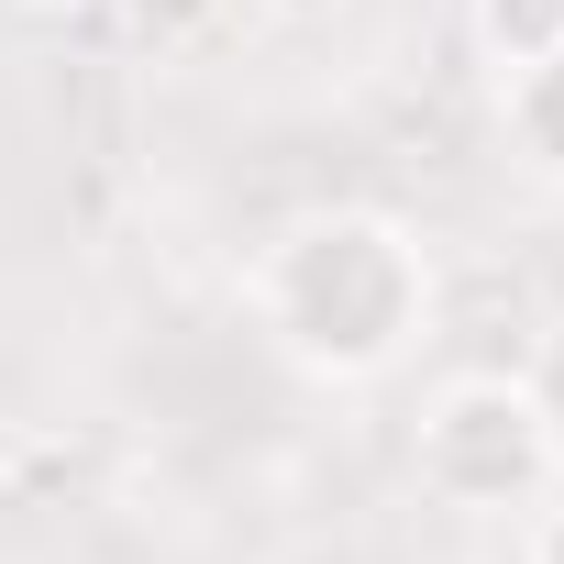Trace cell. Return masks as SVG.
<instances>
[{
  "instance_id": "6da1fadb",
  "label": "cell",
  "mask_w": 564,
  "mask_h": 564,
  "mask_svg": "<svg viewBox=\"0 0 564 564\" xmlns=\"http://www.w3.org/2000/svg\"><path fill=\"white\" fill-rule=\"evenodd\" d=\"M254 311L300 377L366 388L432 333V254L388 210H311L265 243L254 265Z\"/></svg>"
},
{
  "instance_id": "7a4b0ae2",
  "label": "cell",
  "mask_w": 564,
  "mask_h": 564,
  "mask_svg": "<svg viewBox=\"0 0 564 564\" xmlns=\"http://www.w3.org/2000/svg\"><path fill=\"white\" fill-rule=\"evenodd\" d=\"M542 476H553V443L520 377H454L421 410V487L443 509H520Z\"/></svg>"
},
{
  "instance_id": "3957f363",
  "label": "cell",
  "mask_w": 564,
  "mask_h": 564,
  "mask_svg": "<svg viewBox=\"0 0 564 564\" xmlns=\"http://www.w3.org/2000/svg\"><path fill=\"white\" fill-rule=\"evenodd\" d=\"M509 144H520L531 177H564V45L509 67Z\"/></svg>"
},
{
  "instance_id": "277c9868",
  "label": "cell",
  "mask_w": 564,
  "mask_h": 564,
  "mask_svg": "<svg viewBox=\"0 0 564 564\" xmlns=\"http://www.w3.org/2000/svg\"><path fill=\"white\" fill-rule=\"evenodd\" d=\"M476 45L498 56V78L531 67V56H553L564 45V0H476Z\"/></svg>"
},
{
  "instance_id": "5b68a950",
  "label": "cell",
  "mask_w": 564,
  "mask_h": 564,
  "mask_svg": "<svg viewBox=\"0 0 564 564\" xmlns=\"http://www.w3.org/2000/svg\"><path fill=\"white\" fill-rule=\"evenodd\" d=\"M122 12H133V34H144V45H188V34H210V23H221V0H122Z\"/></svg>"
},
{
  "instance_id": "8992f818",
  "label": "cell",
  "mask_w": 564,
  "mask_h": 564,
  "mask_svg": "<svg viewBox=\"0 0 564 564\" xmlns=\"http://www.w3.org/2000/svg\"><path fill=\"white\" fill-rule=\"evenodd\" d=\"M520 388H531V410H542V443H553V465H564V333L542 344V366H531Z\"/></svg>"
},
{
  "instance_id": "52a82bcc",
  "label": "cell",
  "mask_w": 564,
  "mask_h": 564,
  "mask_svg": "<svg viewBox=\"0 0 564 564\" xmlns=\"http://www.w3.org/2000/svg\"><path fill=\"white\" fill-rule=\"evenodd\" d=\"M520 564H564V509H542V520H531V553H520Z\"/></svg>"
},
{
  "instance_id": "ba28073f",
  "label": "cell",
  "mask_w": 564,
  "mask_h": 564,
  "mask_svg": "<svg viewBox=\"0 0 564 564\" xmlns=\"http://www.w3.org/2000/svg\"><path fill=\"white\" fill-rule=\"evenodd\" d=\"M12 12H34V23H78V12H100V0H12Z\"/></svg>"
}]
</instances>
